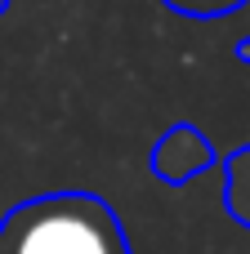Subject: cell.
<instances>
[{
	"label": "cell",
	"mask_w": 250,
	"mask_h": 254,
	"mask_svg": "<svg viewBox=\"0 0 250 254\" xmlns=\"http://www.w3.org/2000/svg\"><path fill=\"white\" fill-rule=\"evenodd\" d=\"M224 205H228V214L250 228V143L246 147H237L228 161H224Z\"/></svg>",
	"instance_id": "3"
},
{
	"label": "cell",
	"mask_w": 250,
	"mask_h": 254,
	"mask_svg": "<svg viewBox=\"0 0 250 254\" xmlns=\"http://www.w3.org/2000/svg\"><path fill=\"white\" fill-rule=\"evenodd\" d=\"M0 254H134L121 214L98 192H45L0 219Z\"/></svg>",
	"instance_id": "1"
},
{
	"label": "cell",
	"mask_w": 250,
	"mask_h": 254,
	"mask_svg": "<svg viewBox=\"0 0 250 254\" xmlns=\"http://www.w3.org/2000/svg\"><path fill=\"white\" fill-rule=\"evenodd\" d=\"M170 9L188 13V18H219V13H233V9H246L250 0H166Z\"/></svg>",
	"instance_id": "4"
},
{
	"label": "cell",
	"mask_w": 250,
	"mask_h": 254,
	"mask_svg": "<svg viewBox=\"0 0 250 254\" xmlns=\"http://www.w3.org/2000/svg\"><path fill=\"white\" fill-rule=\"evenodd\" d=\"M210 165H215V147H210V138L197 125H170L157 138V147H152V174L161 183H170V188L197 179Z\"/></svg>",
	"instance_id": "2"
},
{
	"label": "cell",
	"mask_w": 250,
	"mask_h": 254,
	"mask_svg": "<svg viewBox=\"0 0 250 254\" xmlns=\"http://www.w3.org/2000/svg\"><path fill=\"white\" fill-rule=\"evenodd\" d=\"M237 58H242V63H250V36L242 40V45H237Z\"/></svg>",
	"instance_id": "5"
},
{
	"label": "cell",
	"mask_w": 250,
	"mask_h": 254,
	"mask_svg": "<svg viewBox=\"0 0 250 254\" xmlns=\"http://www.w3.org/2000/svg\"><path fill=\"white\" fill-rule=\"evenodd\" d=\"M4 9H9V0H0V13H4Z\"/></svg>",
	"instance_id": "6"
}]
</instances>
